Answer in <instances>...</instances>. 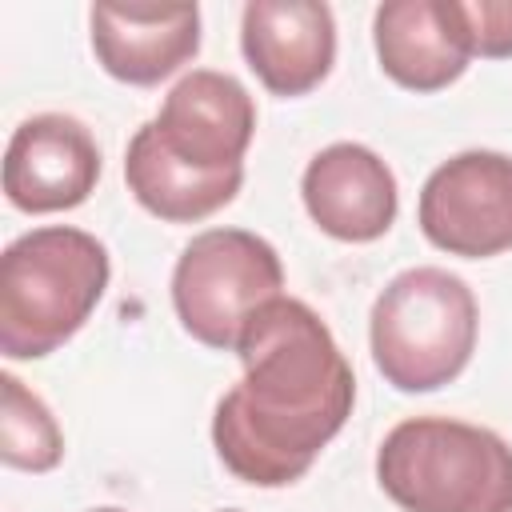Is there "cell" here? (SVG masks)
I'll list each match as a JSON object with an SVG mask.
<instances>
[{"label":"cell","mask_w":512,"mask_h":512,"mask_svg":"<svg viewBox=\"0 0 512 512\" xmlns=\"http://www.w3.org/2000/svg\"><path fill=\"white\" fill-rule=\"evenodd\" d=\"M148 128L180 164L200 172H232L244 168V152L256 132V104L236 76L196 68L176 80Z\"/></svg>","instance_id":"cell-7"},{"label":"cell","mask_w":512,"mask_h":512,"mask_svg":"<svg viewBox=\"0 0 512 512\" xmlns=\"http://www.w3.org/2000/svg\"><path fill=\"white\" fill-rule=\"evenodd\" d=\"M236 356L244 360V376L216 404L212 444L236 480L284 488L312 468L352 416V364L328 324L292 296H276L252 312Z\"/></svg>","instance_id":"cell-1"},{"label":"cell","mask_w":512,"mask_h":512,"mask_svg":"<svg viewBox=\"0 0 512 512\" xmlns=\"http://www.w3.org/2000/svg\"><path fill=\"white\" fill-rule=\"evenodd\" d=\"M0 456L24 472H48L64 456V436L48 412V404L28 392L12 372L0 376Z\"/></svg>","instance_id":"cell-14"},{"label":"cell","mask_w":512,"mask_h":512,"mask_svg":"<svg viewBox=\"0 0 512 512\" xmlns=\"http://www.w3.org/2000/svg\"><path fill=\"white\" fill-rule=\"evenodd\" d=\"M224 512H228V508H224Z\"/></svg>","instance_id":"cell-17"},{"label":"cell","mask_w":512,"mask_h":512,"mask_svg":"<svg viewBox=\"0 0 512 512\" xmlns=\"http://www.w3.org/2000/svg\"><path fill=\"white\" fill-rule=\"evenodd\" d=\"M476 328V296L460 276L448 268H408L372 304V360L392 388L432 392L464 372Z\"/></svg>","instance_id":"cell-4"},{"label":"cell","mask_w":512,"mask_h":512,"mask_svg":"<svg viewBox=\"0 0 512 512\" xmlns=\"http://www.w3.org/2000/svg\"><path fill=\"white\" fill-rule=\"evenodd\" d=\"M108 248L80 228L52 224L12 240L0 256V352L40 360L72 340L108 288Z\"/></svg>","instance_id":"cell-2"},{"label":"cell","mask_w":512,"mask_h":512,"mask_svg":"<svg viewBox=\"0 0 512 512\" xmlns=\"http://www.w3.org/2000/svg\"><path fill=\"white\" fill-rule=\"evenodd\" d=\"M240 48L268 92L304 96L336 60L332 8L320 0H252L240 20Z\"/></svg>","instance_id":"cell-9"},{"label":"cell","mask_w":512,"mask_h":512,"mask_svg":"<svg viewBox=\"0 0 512 512\" xmlns=\"http://www.w3.org/2000/svg\"><path fill=\"white\" fill-rule=\"evenodd\" d=\"M124 180H128V192L152 216L172 220V224H196L220 212L224 204H232V196L244 184V168H232V172L188 168L156 144L148 124H140L124 156Z\"/></svg>","instance_id":"cell-13"},{"label":"cell","mask_w":512,"mask_h":512,"mask_svg":"<svg viewBox=\"0 0 512 512\" xmlns=\"http://www.w3.org/2000/svg\"><path fill=\"white\" fill-rule=\"evenodd\" d=\"M300 192L316 228L348 244L380 240L400 208L392 168L372 148L352 140L316 152L304 168Z\"/></svg>","instance_id":"cell-10"},{"label":"cell","mask_w":512,"mask_h":512,"mask_svg":"<svg viewBox=\"0 0 512 512\" xmlns=\"http://www.w3.org/2000/svg\"><path fill=\"white\" fill-rule=\"evenodd\" d=\"M372 40L380 68L412 92H436L472 60L460 0H388L376 8Z\"/></svg>","instance_id":"cell-11"},{"label":"cell","mask_w":512,"mask_h":512,"mask_svg":"<svg viewBox=\"0 0 512 512\" xmlns=\"http://www.w3.org/2000/svg\"><path fill=\"white\" fill-rule=\"evenodd\" d=\"M284 268L276 248L244 228L192 236L172 272V304L184 332L208 348L236 352L252 312L280 296Z\"/></svg>","instance_id":"cell-5"},{"label":"cell","mask_w":512,"mask_h":512,"mask_svg":"<svg viewBox=\"0 0 512 512\" xmlns=\"http://www.w3.org/2000/svg\"><path fill=\"white\" fill-rule=\"evenodd\" d=\"M92 512H124V508H92Z\"/></svg>","instance_id":"cell-16"},{"label":"cell","mask_w":512,"mask_h":512,"mask_svg":"<svg viewBox=\"0 0 512 512\" xmlns=\"http://www.w3.org/2000/svg\"><path fill=\"white\" fill-rule=\"evenodd\" d=\"M420 232L448 256L484 260L512 248V156L460 152L420 188Z\"/></svg>","instance_id":"cell-6"},{"label":"cell","mask_w":512,"mask_h":512,"mask_svg":"<svg viewBox=\"0 0 512 512\" xmlns=\"http://www.w3.org/2000/svg\"><path fill=\"white\" fill-rule=\"evenodd\" d=\"M100 180L92 132L64 112L28 116L4 152V196L20 212H64L84 204Z\"/></svg>","instance_id":"cell-8"},{"label":"cell","mask_w":512,"mask_h":512,"mask_svg":"<svg viewBox=\"0 0 512 512\" xmlns=\"http://www.w3.org/2000/svg\"><path fill=\"white\" fill-rule=\"evenodd\" d=\"M472 56H512V0H460Z\"/></svg>","instance_id":"cell-15"},{"label":"cell","mask_w":512,"mask_h":512,"mask_svg":"<svg viewBox=\"0 0 512 512\" xmlns=\"http://www.w3.org/2000/svg\"><path fill=\"white\" fill-rule=\"evenodd\" d=\"M376 480L404 512H512V448L448 416L396 424L376 452Z\"/></svg>","instance_id":"cell-3"},{"label":"cell","mask_w":512,"mask_h":512,"mask_svg":"<svg viewBox=\"0 0 512 512\" xmlns=\"http://www.w3.org/2000/svg\"><path fill=\"white\" fill-rule=\"evenodd\" d=\"M92 52L100 68L124 84H160L200 52V8H120L96 4L88 12Z\"/></svg>","instance_id":"cell-12"}]
</instances>
